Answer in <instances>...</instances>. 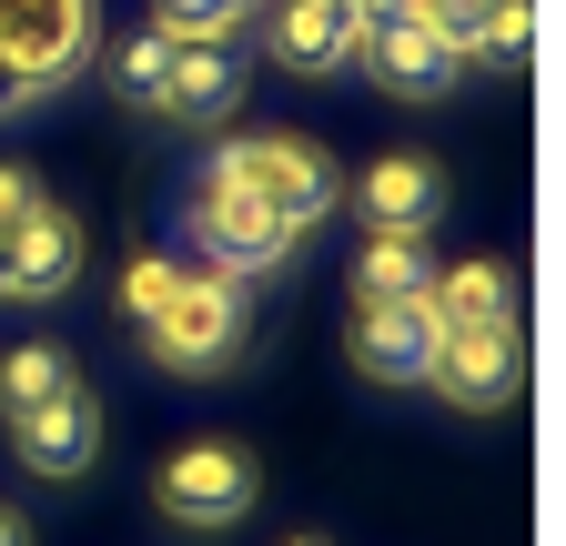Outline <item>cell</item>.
I'll return each instance as SVG.
<instances>
[{"instance_id": "1", "label": "cell", "mask_w": 566, "mask_h": 546, "mask_svg": "<svg viewBox=\"0 0 566 546\" xmlns=\"http://www.w3.org/2000/svg\"><path fill=\"white\" fill-rule=\"evenodd\" d=\"M92 72V0H0V122Z\"/></svg>"}, {"instance_id": "2", "label": "cell", "mask_w": 566, "mask_h": 546, "mask_svg": "<svg viewBox=\"0 0 566 546\" xmlns=\"http://www.w3.org/2000/svg\"><path fill=\"white\" fill-rule=\"evenodd\" d=\"M142 345H153L163 375H223L243 355V284H233V273H192L182 263V284H172V304L153 324H142Z\"/></svg>"}, {"instance_id": "3", "label": "cell", "mask_w": 566, "mask_h": 546, "mask_svg": "<svg viewBox=\"0 0 566 546\" xmlns=\"http://www.w3.org/2000/svg\"><path fill=\"white\" fill-rule=\"evenodd\" d=\"M192 243H202V263L212 273H233V284H263V273H283L294 263V223L273 213L263 192H243V182H223V172H202V192H192Z\"/></svg>"}, {"instance_id": "4", "label": "cell", "mask_w": 566, "mask_h": 546, "mask_svg": "<svg viewBox=\"0 0 566 546\" xmlns=\"http://www.w3.org/2000/svg\"><path fill=\"white\" fill-rule=\"evenodd\" d=\"M202 172H223V182L263 192V202H273V213L294 223V233H314V223L334 213V202H344V192H334V162L304 143V132H243V143H223Z\"/></svg>"}, {"instance_id": "5", "label": "cell", "mask_w": 566, "mask_h": 546, "mask_svg": "<svg viewBox=\"0 0 566 546\" xmlns=\"http://www.w3.org/2000/svg\"><path fill=\"white\" fill-rule=\"evenodd\" d=\"M253 496H263V465L233 435H202V445L153 465V506L172 526H233V516H253Z\"/></svg>"}, {"instance_id": "6", "label": "cell", "mask_w": 566, "mask_h": 546, "mask_svg": "<svg viewBox=\"0 0 566 546\" xmlns=\"http://www.w3.org/2000/svg\"><path fill=\"white\" fill-rule=\"evenodd\" d=\"M82 263H92V233L82 213H61V202H41V213L0 243V304H61L71 284H82Z\"/></svg>"}, {"instance_id": "7", "label": "cell", "mask_w": 566, "mask_h": 546, "mask_svg": "<svg viewBox=\"0 0 566 546\" xmlns=\"http://www.w3.org/2000/svg\"><path fill=\"white\" fill-rule=\"evenodd\" d=\"M375 72V92L385 102H446L455 82H465V61L446 51V31L424 21V11H405V21H385V31H365V51H354Z\"/></svg>"}, {"instance_id": "8", "label": "cell", "mask_w": 566, "mask_h": 546, "mask_svg": "<svg viewBox=\"0 0 566 546\" xmlns=\"http://www.w3.org/2000/svg\"><path fill=\"white\" fill-rule=\"evenodd\" d=\"M424 385H436L446 405H465V416L516 405V395H526V324H506V334H446Z\"/></svg>"}, {"instance_id": "9", "label": "cell", "mask_w": 566, "mask_h": 546, "mask_svg": "<svg viewBox=\"0 0 566 546\" xmlns=\"http://www.w3.org/2000/svg\"><path fill=\"white\" fill-rule=\"evenodd\" d=\"M11 455H21L31 475H51V486L92 475V465H102V405H92V385H71V395L41 405V416H21V426H11Z\"/></svg>"}, {"instance_id": "10", "label": "cell", "mask_w": 566, "mask_h": 546, "mask_svg": "<svg viewBox=\"0 0 566 546\" xmlns=\"http://www.w3.org/2000/svg\"><path fill=\"white\" fill-rule=\"evenodd\" d=\"M263 31H273V61L304 72V82L354 72V51H365V31L344 21V0H263Z\"/></svg>"}, {"instance_id": "11", "label": "cell", "mask_w": 566, "mask_h": 546, "mask_svg": "<svg viewBox=\"0 0 566 546\" xmlns=\"http://www.w3.org/2000/svg\"><path fill=\"white\" fill-rule=\"evenodd\" d=\"M436 345L446 334L424 304H354V365H365V385H424Z\"/></svg>"}, {"instance_id": "12", "label": "cell", "mask_w": 566, "mask_h": 546, "mask_svg": "<svg viewBox=\"0 0 566 546\" xmlns=\"http://www.w3.org/2000/svg\"><path fill=\"white\" fill-rule=\"evenodd\" d=\"M446 31V51L465 61V72H516L526 41H536V11L526 0H446V11H424Z\"/></svg>"}, {"instance_id": "13", "label": "cell", "mask_w": 566, "mask_h": 546, "mask_svg": "<svg viewBox=\"0 0 566 546\" xmlns=\"http://www.w3.org/2000/svg\"><path fill=\"white\" fill-rule=\"evenodd\" d=\"M354 202H365V223H375V233H424V223L446 213V162H424V153H385V162H365Z\"/></svg>"}, {"instance_id": "14", "label": "cell", "mask_w": 566, "mask_h": 546, "mask_svg": "<svg viewBox=\"0 0 566 546\" xmlns=\"http://www.w3.org/2000/svg\"><path fill=\"white\" fill-rule=\"evenodd\" d=\"M424 314H436V334H506L516 324V273L506 263H436Z\"/></svg>"}, {"instance_id": "15", "label": "cell", "mask_w": 566, "mask_h": 546, "mask_svg": "<svg viewBox=\"0 0 566 546\" xmlns=\"http://www.w3.org/2000/svg\"><path fill=\"white\" fill-rule=\"evenodd\" d=\"M233 102H243V51H233V41H182V51H172L163 122H192V132H212Z\"/></svg>"}, {"instance_id": "16", "label": "cell", "mask_w": 566, "mask_h": 546, "mask_svg": "<svg viewBox=\"0 0 566 546\" xmlns=\"http://www.w3.org/2000/svg\"><path fill=\"white\" fill-rule=\"evenodd\" d=\"M424 284H436L424 233H365V253H354V304H424Z\"/></svg>"}, {"instance_id": "17", "label": "cell", "mask_w": 566, "mask_h": 546, "mask_svg": "<svg viewBox=\"0 0 566 546\" xmlns=\"http://www.w3.org/2000/svg\"><path fill=\"white\" fill-rule=\"evenodd\" d=\"M172 31H122L112 51H102V82L132 102V112H163V92H172Z\"/></svg>"}, {"instance_id": "18", "label": "cell", "mask_w": 566, "mask_h": 546, "mask_svg": "<svg viewBox=\"0 0 566 546\" xmlns=\"http://www.w3.org/2000/svg\"><path fill=\"white\" fill-rule=\"evenodd\" d=\"M82 375H71V345H11L0 355V426H21V416H41L51 395H71Z\"/></svg>"}, {"instance_id": "19", "label": "cell", "mask_w": 566, "mask_h": 546, "mask_svg": "<svg viewBox=\"0 0 566 546\" xmlns=\"http://www.w3.org/2000/svg\"><path fill=\"white\" fill-rule=\"evenodd\" d=\"M172 284H182V263H172V253H132V263H122V314H132V334L172 304Z\"/></svg>"}, {"instance_id": "20", "label": "cell", "mask_w": 566, "mask_h": 546, "mask_svg": "<svg viewBox=\"0 0 566 546\" xmlns=\"http://www.w3.org/2000/svg\"><path fill=\"white\" fill-rule=\"evenodd\" d=\"M153 31H172V41H233L243 11H233V0H153Z\"/></svg>"}, {"instance_id": "21", "label": "cell", "mask_w": 566, "mask_h": 546, "mask_svg": "<svg viewBox=\"0 0 566 546\" xmlns=\"http://www.w3.org/2000/svg\"><path fill=\"white\" fill-rule=\"evenodd\" d=\"M41 202H51V192H41V172H21V162H0V243H11V233H21V223L41 213Z\"/></svg>"}, {"instance_id": "22", "label": "cell", "mask_w": 566, "mask_h": 546, "mask_svg": "<svg viewBox=\"0 0 566 546\" xmlns=\"http://www.w3.org/2000/svg\"><path fill=\"white\" fill-rule=\"evenodd\" d=\"M405 11H415V0H344L354 31H385V21H405Z\"/></svg>"}, {"instance_id": "23", "label": "cell", "mask_w": 566, "mask_h": 546, "mask_svg": "<svg viewBox=\"0 0 566 546\" xmlns=\"http://www.w3.org/2000/svg\"><path fill=\"white\" fill-rule=\"evenodd\" d=\"M0 546H31V526H21V516H11V506H0Z\"/></svg>"}, {"instance_id": "24", "label": "cell", "mask_w": 566, "mask_h": 546, "mask_svg": "<svg viewBox=\"0 0 566 546\" xmlns=\"http://www.w3.org/2000/svg\"><path fill=\"white\" fill-rule=\"evenodd\" d=\"M415 11H446V0H415Z\"/></svg>"}, {"instance_id": "25", "label": "cell", "mask_w": 566, "mask_h": 546, "mask_svg": "<svg viewBox=\"0 0 566 546\" xmlns=\"http://www.w3.org/2000/svg\"><path fill=\"white\" fill-rule=\"evenodd\" d=\"M294 546H324V536H294Z\"/></svg>"}]
</instances>
